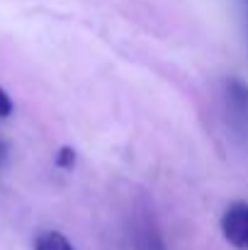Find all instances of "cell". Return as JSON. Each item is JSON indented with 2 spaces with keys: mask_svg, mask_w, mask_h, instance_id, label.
<instances>
[{
  "mask_svg": "<svg viewBox=\"0 0 248 250\" xmlns=\"http://www.w3.org/2000/svg\"><path fill=\"white\" fill-rule=\"evenodd\" d=\"M222 236L236 250H248V202H231L222 214Z\"/></svg>",
  "mask_w": 248,
  "mask_h": 250,
  "instance_id": "cell-1",
  "label": "cell"
},
{
  "mask_svg": "<svg viewBox=\"0 0 248 250\" xmlns=\"http://www.w3.org/2000/svg\"><path fill=\"white\" fill-rule=\"evenodd\" d=\"M224 92L234 129L248 139V83H244L241 78H229Z\"/></svg>",
  "mask_w": 248,
  "mask_h": 250,
  "instance_id": "cell-2",
  "label": "cell"
},
{
  "mask_svg": "<svg viewBox=\"0 0 248 250\" xmlns=\"http://www.w3.org/2000/svg\"><path fill=\"white\" fill-rule=\"evenodd\" d=\"M34 250H76L61 231H42L34 238Z\"/></svg>",
  "mask_w": 248,
  "mask_h": 250,
  "instance_id": "cell-3",
  "label": "cell"
},
{
  "mask_svg": "<svg viewBox=\"0 0 248 250\" xmlns=\"http://www.w3.org/2000/svg\"><path fill=\"white\" fill-rule=\"evenodd\" d=\"M139 248L141 250H168L165 248V241L161 238V233L154 229V226H141L139 231Z\"/></svg>",
  "mask_w": 248,
  "mask_h": 250,
  "instance_id": "cell-4",
  "label": "cell"
},
{
  "mask_svg": "<svg viewBox=\"0 0 248 250\" xmlns=\"http://www.w3.org/2000/svg\"><path fill=\"white\" fill-rule=\"evenodd\" d=\"M56 166L61 167V170H71V167L76 166V151L71 146H61L56 151Z\"/></svg>",
  "mask_w": 248,
  "mask_h": 250,
  "instance_id": "cell-5",
  "label": "cell"
},
{
  "mask_svg": "<svg viewBox=\"0 0 248 250\" xmlns=\"http://www.w3.org/2000/svg\"><path fill=\"white\" fill-rule=\"evenodd\" d=\"M12 109H15L12 97L5 92V87H0V119H7V117L12 114Z\"/></svg>",
  "mask_w": 248,
  "mask_h": 250,
  "instance_id": "cell-6",
  "label": "cell"
},
{
  "mask_svg": "<svg viewBox=\"0 0 248 250\" xmlns=\"http://www.w3.org/2000/svg\"><path fill=\"white\" fill-rule=\"evenodd\" d=\"M241 7V17H244V29H246V39H248V0H239Z\"/></svg>",
  "mask_w": 248,
  "mask_h": 250,
  "instance_id": "cell-7",
  "label": "cell"
},
{
  "mask_svg": "<svg viewBox=\"0 0 248 250\" xmlns=\"http://www.w3.org/2000/svg\"><path fill=\"white\" fill-rule=\"evenodd\" d=\"M5 158H7V144H5V141H0V163H2Z\"/></svg>",
  "mask_w": 248,
  "mask_h": 250,
  "instance_id": "cell-8",
  "label": "cell"
}]
</instances>
